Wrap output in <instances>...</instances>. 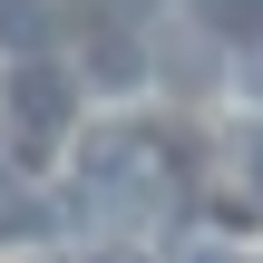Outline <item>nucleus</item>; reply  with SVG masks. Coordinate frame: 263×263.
<instances>
[{"instance_id": "f257e3e1", "label": "nucleus", "mask_w": 263, "mask_h": 263, "mask_svg": "<svg viewBox=\"0 0 263 263\" xmlns=\"http://www.w3.org/2000/svg\"><path fill=\"white\" fill-rule=\"evenodd\" d=\"M68 117H78V78H68L59 59H39V49H20V68H10V88H0L10 156H49V146L68 137Z\"/></svg>"}, {"instance_id": "f03ea898", "label": "nucleus", "mask_w": 263, "mask_h": 263, "mask_svg": "<svg viewBox=\"0 0 263 263\" xmlns=\"http://www.w3.org/2000/svg\"><path fill=\"white\" fill-rule=\"evenodd\" d=\"M49 224H59L49 205H29V195H10V185H0V244H39Z\"/></svg>"}, {"instance_id": "7ed1b4c3", "label": "nucleus", "mask_w": 263, "mask_h": 263, "mask_svg": "<svg viewBox=\"0 0 263 263\" xmlns=\"http://www.w3.org/2000/svg\"><path fill=\"white\" fill-rule=\"evenodd\" d=\"M195 10H205V29H234V39L263 29V0H195Z\"/></svg>"}, {"instance_id": "20e7f679", "label": "nucleus", "mask_w": 263, "mask_h": 263, "mask_svg": "<svg viewBox=\"0 0 263 263\" xmlns=\"http://www.w3.org/2000/svg\"><path fill=\"white\" fill-rule=\"evenodd\" d=\"M0 39L10 49H39V0H0Z\"/></svg>"}, {"instance_id": "39448f33", "label": "nucleus", "mask_w": 263, "mask_h": 263, "mask_svg": "<svg viewBox=\"0 0 263 263\" xmlns=\"http://www.w3.org/2000/svg\"><path fill=\"white\" fill-rule=\"evenodd\" d=\"M176 263H234V254H215V244H195V254H176Z\"/></svg>"}, {"instance_id": "423d86ee", "label": "nucleus", "mask_w": 263, "mask_h": 263, "mask_svg": "<svg viewBox=\"0 0 263 263\" xmlns=\"http://www.w3.org/2000/svg\"><path fill=\"white\" fill-rule=\"evenodd\" d=\"M10 166H20V156H10V137H0V185H10Z\"/></svg>"}]
</instances>
